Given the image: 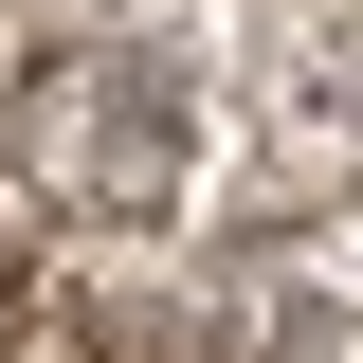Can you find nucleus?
<instances>
[{
    "label": "nucleus",
    "mask_w": 363,
    "mask_h": 363,
    "mask_svg": "<svg viewBox=\"0 0 363 363\" xmlns=\"http://www.w3.org/2000/svg\"><path fill=\"white\" fill-rule=\"evenodd\" d=\"M0 164L37 182L55 218H182L200 182V73L164 37H37V73L0 91Z\"/></svg>",
    "instance_id": "f257e3e1"
}]
</instances>
